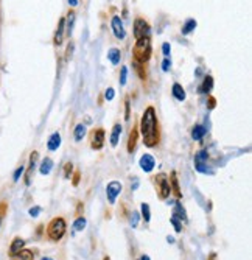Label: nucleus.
<instances>
[{"instance_id": "f257e3e1", "label": "nucleus", "mask_w": 252, "mask_h": 260, "mask_svg": "<svg viewBox=\"0 0 252 260\" xmlns=\"http://www.w3.org/2000/svg\"><path fill=\"white\" fill-rule=\"evenodd\" d=\"M140 134L143 139V144L148 148H154L160 142V128L154 106H148L140 119Z\"/></svg>"}, {"instance_id": "f03ea898", "label": "nucleus", "mask_w": 252, "mask_h": 260, "mask_svg": "<svg viewBox=\"0 0 252 260\" xmlns=\"http://www.w3.org/2000/svg\"><path fill=\"white\" fill-rule=\"evenodd\" d=\"M153 47H151V39L150 36L135 39V44L132 47V61H137L140 64H147L151 58Z\"/></svg>"}, {"instance_id": "7ed1b4c3", "label": "nucleus", "mask_w": 252, "mask_h": 260, "mask_svg": "<svg viewBox=\"0 0 252 260\" xmlns=\"http://www.w3.org/2000/svg\"><path fill=\"white\" fill-rule=\"evenodd\" d=\"M65 231H67V223L62 217L53 218L47 226V235L52 242H59L65 235Z\"/></svg>"}, {"instance_id": "20e7f679", "label": "nucleus", "mask_w": 252, "mask_h": 260, "mask_svg": "<svg viewBox=\"0 0 252 260\" xmlns=\"http://www.w3.org/2000/svg\"><path fill=\"white\" fill-rule=\"evenodd\" d=\"M150 31H151V27L150 23L142 19V17H137L134 20V38L135 39H140V38H145V36H150Z\"/></svg>"}, {"instance_id": "39448f33", "label": "nucleus", "mask_w": 252, "mask_h": 260, "mask_svg": "<svg viewBox=\"0 0 252 260\" xmlns=\"http://www.w3.org/2000/svg\"><path fill=\"white\" fill-rule=\"evenodd\" d=\"M122 188H123V185L119 181H111L106 185V198H107L109 204H116L119 195L122 193Z\"/></svg>"}, {"instance_id": "423d86ee", "label": "nucleus", "mask_w": 252, "mask_h": 260, "mask_svg": "<svg viewBox=\"0 0 252 260\" xmlns=\"http://www.w3.org/2000/svg\"><path fill=\"white\" fill-rule=\"evenodd\" d=\"M207 157H209V154L205 150H201V151L196 153V156H195V169L199 173H204V175L210 173V170H209L210 167L207 165Z\"/></svg>"}, {"instance_id": "0eeeda50", "label": "nucleus", "mask_w": 252, "mask_h": 260, "mask_svg": "<svg viewBox=\"0 0 252 260\" xmlns=\"http://www.w3.org/2000/svg\"><path fill=\"white\" fill-rule=\"evenodd\" d=\"M111 28L114 31V36H116L117 39H125L126 38V31H125V25L122 22V17L120 16H114L111 19Z\"/></svg>"}, {"instance_id": "6e6552de", "label": "nucleus", "mask_w": 252, "mask_h": 260, "mask_svg": "<svg viewBox=\"0 0 252 260\" xmlns=\"http://www.w3.org/2000/svg\"><path fill=\"white\" fill-rule=\"evenodd\" d=\"M106 142V131L103 128H98L92 133V139H90V147L94 150H101Z\"/></svg>"}, {"instance_id": "1a4fd4ad", "label": "nucleus", "mask_w": 252, "mask_h": 260, "mask_svg": "<svg viewBox=\"0 0 252 260\" xmlns=\"http://www.w3.org/2000/svg\"><path fill=\"white\" fill-rule=\"evenodd\" d=\"M139 165H140V169L142 172L145 173H151L156 167V159L153 157V154H148L145 153L140 159H139Z\"/></svg>"}, {"instance_id": "9d476101", "label": "nucleus", "mask_w": 252, "mask_h": 260, "mask_svg": "<svg viewBox=\"0 0 252 260\" xmlns=\"http://www.w3.org/2000/svg\"><path fill=\"white\" fill-rule=\"evenodd\" d=\"M159 179H160V181H159V197L162 198V200H165V198H168L170 193H171L170 182L167 181V176H165V175H160Z\"/></svg>"}, {"instance_id": "9b49d317", "label": "nucleus", "mask_w": 252, "mask_h": 260, "mask_svg": "<svg viewBox=\"0 0 252 260\" xmlns=\"http://www.w3.org/2000/svg\"><path fill=\"white\" fill-rule=\"evenodd\" d=\"M38 151H33L30 154V164H28V169L25 172V184L30 185L31 182V178H33V173H34V169H36V162H38Z\"/></svg>"}, {"instance_id": "f8f14e48", "label": "nucleus", "mask_w": 252, "mask_h": 260, "mask_svg": "<svg viewBox=\"0 0 252 260\" xmlns=\"http://www.w3.org/2000/svg\"><path fill=\"white\" fill-rule=\"evenodd\" d=\"M64 35H65V27H64V17L59 19L58 22V28L55 31V38H53V44L56 47L62 45V41H64Z\"/></svg>"}, {"instance_id": "ddd939ff", "label": "nucleus", "mask_w": 252, "mask_h": 260, "mask_svg": "<svg viewBox=\"0 0 252 260\" xmlns=\"http://www.w3.org/2000/svg\"><path fill=\"white\" fill-rule=\"evenodd\" d=\"M75 11L74 10H68L67 16L64 17V27H65V35L70 36L72 35V30H74V23H75Z\"/></svg>"}, {"instance_id": "4468645a", "label": "nucleus", "mask_w": 252, "mask_h": 260, "mask_svg": "<svg viewBox=\"0 0 252 260\" xmlns=\"http://www.w3.org/2000/svg\"><path fill=\"white\" fill-rule=\"evenodd\" d=\"M137 139H139V126H134L129 133V139H128V145H126V150L128 153H132L135 150V145H137Z\"/></svg>"}, {"instance_id": "2eb2a0df", "label": "nucleus", "mask_w": 252, "mask_h": 260, "mask_svg": "<svg viewBox=\"0 0 252 260\" xmlns=\"http://www.w3.org/2000/svg\"><path fill=\"white\" fill-rule=\"evenodd\" d=\"M122 125L120 123H116L112 126V133H111V137H109V142H111V145L112 147H117L119 145V140H120V136H122Z\"/></svg>"}, {"instance_id": "dca6fc26", "label": "nucleus", "mask_w": 252, "mask_h": 260, "mask_svg": "<svg viewBox=\"0 0 252 260\" xmlns=\"http://www.w3.org/2000/svg\"><path fill=\"white\" fill-rule=\"evenodd\" d=\"M61 142H62L61 134H59V133H53V134L49 137V140H47V148H49L50 151H56V150L61 147Z\"/></svg>"}, {"instance_id": "f3484780", "label": "nucleus", "mask_w": 252, "mask_h": 260, "mask_svg": "<svg viewBox=\"0 0 252 260\" xmlns=\"http://www.w3.org/2000/svg\"><path fill=\"white\" fill-rule=\"evenodd\" d=\"M25 246V240L24 239H20V237H16L13 242H11V246H10V257H16V254L20 251V249H24Z\"/></svg>"}, {"instance_id": "a211bd4d", "label": "nucleus", "mask_w": 252, "mask_h": 260, "mask_svg": "<svg viewBox=\"0 0 252 260\" xmlns=\"http://www.w3.org/2000/svg\"><path fill=\"white\" fill-rule=\"evenodd\" d=\"M107 59L111 61L112 66H119V64H120V59H122V52H120V49H117V47H112V49H109V52H107Z\"/></svg>"}, {"instance_id": "6ab92c4d", "label": "nucleus", "mask_w": 252, "mask_h": 260, "mask_svg": "<svg viewBox=\"0 0 252 260\" xmlns=\"http://www.w3.org/2000/svg\"><path fill=\"white\" fill-rule=\"evenodd\" d=\"M171 92H173V97L179 102H184L187 99V93H186V89L182 87L179 83H174L173 87H171Z\"/></svg>"}, {"instance_id": "aec40b11", "label": "nucleus", "mask_w": 252, "mask_h": 260, "mask_svg": "<svg viewBox=\"0 0 252 260\" xmlns=\"http://www.w3.org/2000/svg\"><path fill=\"white\" fill-rule=\"evenodd\" d=\"M52 169H53V160L50 159V157H45V159H42V162H41V167H39V173L41 175H50V172H52Z\"/></svg>"}, {"instance_id": "412c9836", "label": "nucleus", "mask_w": 252, "mask_h": 260, "mask_svg": "<svg viewBox=\"0 0 252 260\" xmlns=\"http://www.w3.org/2000/svg\"><path fill=\"white\" fill-rule=\"evenodd\" d=\"M173 217L177 218L179 221H187V212H186V209L182 207L179 203H176V206L173 209Z\"/></svg>"}, {"instance_id": "4be33fe9", "label": "nucleus", "mask_w": 252, "mask_h": 260, "mask_svg": "<svg viewBox=\"0 0 252 260\" xmlns=\"http://www.w3.org/2000/svg\"><path fill=\"white\" fill-rule=\"evenodd\" d=\"M170 188L174 192V195L177 197V198H181L182 197V193H181V188H179V181H177V175H176V172H173L171 173V176H170Z\"/></svg>"}, {"instance_id": "5701e85b", "label": "nucleus", "mask_w": 252, "mask_h": 260, "mask_svg": "<svg viewBox=\"0 0 252 260\" xmlns=\"http://www.w3.org/2000/svg\"><path fill=\"white\" fill-rule=\"evenodd\" d=\"M196 25H198V23H196V20H195V19H187L184 25H182V30H181V33L184 35V36H187V35H190L192 31H195Z\"/></svg>"}, {"instance_id": "b1692460", "label": "nucleus", "mask_w": 252, "mask_h": 260, "mask_svg": "<svg viewBox=\"0 0 252 260\" xmlns=\"http://www.w3.org/2000/svg\"><path fill=\"white\" fill-rule=\"evenodd\" d=\"M86 134H87L86 125L78 123V125L75 126V129H74V139H75V142H81V140L86 137Z\"/></svg>"}, {"instance_id": "393cba45", "label": "nucleus", "mask_w": 252, "mask_h": 260, "mask_svg": "<svg viewBox=\"0 0 252 260\" xmlns=\"http://www.w3.org/2000/svg\"><path fill=\"white\" fill-rule=\"evenodd\" d=\"M212 89H213V78L210 75H207V77L204 78V81H202V86L199 87V92H202V93H210Z\"/></svg>"}, {"instance_id": "a878e982", "label": "nucleus", "mask_w": 252, "mask_h": 260, "mask_svg": "<svg viewBox=\"0 0 252 260\" xmlns=\"http://www.w3.org/2000/svg\"><path fill=\"white\" fill-rule=\"evenodd\" d=\"M132 67L135 69V72L137 75H139L140 80H147V70H145V64H140V62H137V61H132Z\"/></svg>"}, {"instance_id": "bb28decb", "label": "nucleus", "mask_w": 252, "mask_h": 260, "mask_svg": "<svg viewBox=\"0 0 252 260\" xmlns=\"http://www.w3.org/2000/svg\"><path fill=\"white\" fill-rule=\"evenodd\" d=\"M205 133H207V129H205L202 125H196L193 128V131H192V139L193 140H201L205 136Z\"/></svg>"}, {"instance_id": "cd10ccee", "label": "nucleus", "mask_w": 252, "mask_h": 260, "mask_svg": "<svg viewBox=\"0 0 252 260\" xmlns=\"http://www.w3.org/2000/svg\"><path fill=\"white\" fill-rule=\"evenodd\" d=\"M140 212H142V218L145 220V223H150L151 220V210H150V204L142 203L140 204Z\"/></svg>"}, {"instance_id": "c85d7f7f", "label": "nucleus", "mask_w": 252, "mask_h": 260, "mask_svg": "<svg viewBox=\"0 0 252 260\" xmlns=\"http://www.w3.org/2000/svg\"><path fill=\"white\" fill-rule=\"evenodd\" d=\"M86 226H87V221H86V218H84V217H78V218L74 221V231H75V232H81V231H84V229H86Z\"/></svg>"}, {"instance_id": "c756f323", "label": "nucleus", "mask_w": 252, "mask_h": 260, "mask_svg": "<svg viewBox=\"0 0 252 260\" xmlns=\"http://www.w3.org/2000/svg\"><path fill=\"white\" fill-rule=\"evenodd\" d=\"M16 257H17L19 260H33V252L28 251V249H20V251L16 254Z\"/></svg>"}, {"instance_id": "7c9ffc66", "label": "nucleus", "mask_w": 252, "mask_h": 260, "mask_svg": "<svg viewBox=\"0 0 252 260\" xmlns=\"http://www.w3.org/2000/svg\"><path fill=\"white\" fill-rule=\"evenodd\" d=\"M72 173H74V164H72V162H67V164L64 165V178H65V179H70Z\"/></svg>"}, {"instance_id": "2f4dec72", "label": "nucleus", "mask_w": 252, "mask_h": 260, "mask_svg": "<svg viewBox=\"0 0 252 260\" xmlns=\"http://www.w3.org/2000/svg\"><path fill=\"white\" fill-rule=\"evenodd\" d=\"M24 173H25V167H22V165H20V167H17V169H16V172L13 173V179H14V182H17V181L20 179V176L24 175Z\"/></svg>"}, {"instance_id": "473e14b6", "label": "nucleus", "mask_w": 252, "mask_h": 260, "mask_svg": "<svg viewBox=\"0 0 252 260\" xmlns=\"http://www.w3.org/2000/svg\"><path fill=\"white\" fill-rule=\"evenodd\" d=\"M126 78H128V67H122L120 69V84L122 86L126 84Z\"/></svg>"}, {"instance_id": "72a5a7b5", "label": "nucleus", "mask_w": 252, "mask_h": 260, "mask_svg": "<svg viewBox=\"0 0 252 260\" xmlns=\"http://www.w3.org/2000/svg\"><path fill=\"white\" fill-rule=\"evenodd\" d=\"M114 97H116V90H114V87H107L104 92V99L107 102H111V100H114Z\"/></svg>"}, {"instance_id": "f704fd0d", "label": "nucleus", "mask_w": 252, "mask_h": 260, "mask_svg": "<svg viewBox=\"0 0 252 260\" xmlns=\"http://www.w3.org/2000/svg\"><path fill=\"white\" fill-rule=\"evenodd\" d=\"M162 53H164L165 58H170V53H171V45H170V42H164L162 44Z\"/></svg>"}, {"instance_id": "c9c22d12", "label": "nucleus", "mask_w": 252, "mask_h": 260, "mask_svg": "<svg viewBox=\"0 0 252 260\" xmlns=\"http://www.w3.org/2000/svg\"><path fill=\"white\" fill-rule=\"evenodd\" d=\"M170 221H171V224H173L174 231L179 234V232L182 231V224H181L182 221H179V220H177V218H174V217H171V218H170Z\"/></svg>"}, {"instance_id": "e433bc0d", "label": "nucleus", "mask_w": 252, "mask_h": 260, "mask_svg": "<svg viewBox=\"0 0 252 260\" xmlns=\"http://www.w3.org/2000/svg\"><path fill=\"white\" fill-rule=\"evenodd\" d=\"M129 115H131V105L129 100H125V120H129Z\"/></svg>"}, {"instance_id": "4c0bfd02", "label": "nucleus", "mask_w": 252, "mask_h": 260, "mask_svg": "<svg viewBox=\"0 0 252 260\" xmlns=\"http://www.w3.org/2000/svg\"><path fill=\"white\" fill-rule=\"evenodd\" d=\"M137 223H139V212H132V215H131V226L135 228Z\"/></svg>"}, {"instance_id": "58836bf2", "label": "nucleus", "mask_w": 252, "mask_h": 260, "mask_svg": "<svg viewBox=\"0 0 252 260\" xmlns=\"http://www.w3.org/2000/svg\"><path fill=\"white\" fill-rule=\"evenodd\" d=\"M170 67H171V61H170V58H164V61H162V70H164V72H168Z\"/></svg>"}, {"instance_id": "ea45409f", "label": "nucleus", "mask_w": 252, "mask_h": 260, "mask_svg": "<svg viewBox=\"0 0 252 260\" xmlns=\"http://www.w3.org/2000/svg\"><path fill=\"white\" fill-rule=\"evenodd\" d=\"M215 106H217V100H215V97L209 95V97H207V108H209V109H215Z\"/></svg>"}, {"instance_id": "a19ab883", "label": "nucleus", "mask_w": 252, "mask_h": 260, "mask_svg": "<svg viewBox=\"0 0 252 260\" xmlns=\"http://www.w3.org/2000/svg\"><path fill=\"white\" fill-rule=\"evenodd\" d=\"M28 214H30L33 218H36V217L41 214V207H31V209L28 210Z\"/></svg>"}, {"instance_id": "79ce46f5", "label": "nucleus", "mask_w": 252, "mask_h": 260, "mask_svg": "<svg viewBox=\"0 0 252 260\" xmlns=\"http://www.w3.org/2000/svg\"><path fill=\"white\" fill-rule=\"evenodd\" d=\"M80 178H81V173H80V172H75V175H74V178H72V182H74L75 187L80 184Z\"/></svg>"}, {"instance_id": "37998d69", "label": "nucleus", "mask_w": 252, "mask_h": 260, "mask_svg": "<svg viewBox=\"0 0 252 260\" xmlns=\"http://www.w3.org/2000/svg\"><path fill=\"white\" fill-rule=\"evenodd\" d=\"M67 2H68V5H70L72 8L78 5V0H67Z\"/></svg>"}, {"instance_id": "c03bdc74", "label": "nucleus", "mask_w": 252, "mask_h": 260, "mask_svg": "<svg viewBox=\"0 0 252 260\" xmlns=\"http://www.w3.org/2000/svg\"><path fill=\"white\" fill-rule=\"evenodd\" d=\"M209 260H217V254H215V252H212V254L209 255Z\"/></svg>"}, {"instance_id": "a18cd8bd", "label": "nucleus", "mask_w": 252, "mask_h": 260, "mask_svg": "<svg viewBox=\"0 0 252 260\" xmlns=\"http://www.w3.org/2000/svg\"><path fill=\"white\" fill-rule=\"evenodd\" d=\"M140 260H151V258H150L148 255H142V258H140Z\"/></svg>"}, {"instance_id": "49530a36", "label": "nucleus", "mask_w": 252, "mask_h": 260, "mask_svg": "<svg viewBox=\"0 0 252 260\" xmlns=\"http://www.w3.org/2000/svg\"><path fill=\"white\" fill-rule=\"evenodd\" d=\"M41 260H53V258H50V257H42Z\"/></svg>"}, {"instance_id": "de8ad7c7", "label": "nucleus", "mask_w": 252, "mask_h": 260, "mask_svg": "<svg viewBox=\"0 0 252 260\" xmlns=\"http://www.w3.org/2000/svg\"><path fill=\"white\" fill-rule=\"evenodd\" d=\"M0 22H2V8H0Z\"/></svg>"}, {"instance_id": "09e8293b", "label": "nucleus", "mask_w": 252, "mask_h": 260, "mask_svg": "<svg viewBox=\"0 0 252 260\" xmlns=\"http://www.w3.org/2000/svg\"><path fill=\"white\" fill-rule=\"evenodd\" d=\"M104 260H111V258L109 257H104Z\"/></svg>"}]
</instances>
